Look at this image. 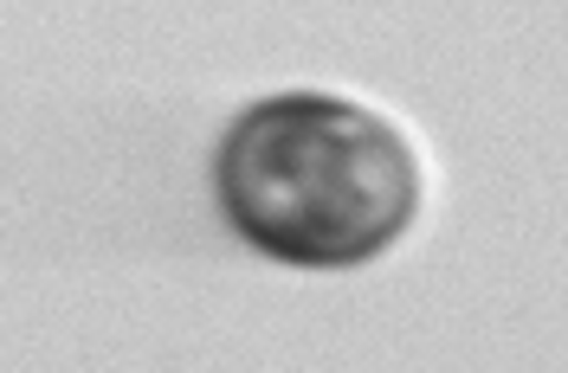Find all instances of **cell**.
I'll use <instances>...</instances> for the list:
<instances>
[{
    "mask_svg": "<svg viewBox=\"0 0 568 373\" xmlns=\"http://www.w3.org/2000/svg\"><path fill=\"white\" fill-rule=\"evenodd\" d=\"M213 187L233 232L311 271L388 251L420 213V162L407 136L388 116L323 91H284L240 110Z\"/></svg>",
    "mask_w": 568,
    "mask_h": 373,
    "instance_id": "obj_1",
    "label": "cell"
}]
</instances>
